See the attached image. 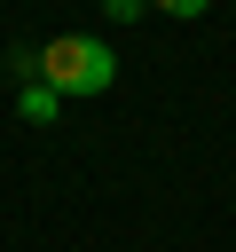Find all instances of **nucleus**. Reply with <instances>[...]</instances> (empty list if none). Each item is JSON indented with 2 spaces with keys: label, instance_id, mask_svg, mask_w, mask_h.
<instances>
[{
  "label": "nucleus",
  "instance_id": "f257e3e1",
  "mask_svg": "<svg viewBox=\"0 0 236 252\" xmlns=\"http://www.w3.org/2000/svg\"><path fill=\"white\" fill-rule=\"evenodd\" d=\"M39 79H47L55 94H110L118 55H110V39L63 32V39H47V47H39Z\"/></svg>",
  "mask_w": 236,
  "mask_h": 252
},
{
  "label": "nucleus",
  "instance_id": "f03ea898",
  "mask_svg": "<svg viewBox=\"0 0 236 252\" xmlns=\"http://www.w3.org/2000/svg\"><path fill=\"white\" fill-rule=\"evenodd\" d=\"M55 110H63V94H55L47 79H31V87H24V118H55Z\"/></svg>",
  "mask_w": 236,
  "mask_h": 252
},
{
  "label": "nucleus",
  "instance_id": "7ed1b4c3",
  "mask_svg": "<svg viewBox=\"0 0 236 252\" xmlns=\"http://www.w3.org/2000/svg\"><path fill=\"white\" fill-rule=\"evenodd\" d=\"M142 8H149V0H102V16H110V24H134Z\"/></svg>",
  "mask_w": 236,
  "mask_h": 252
},
{
  "label": "nucleus",
  "instance_id": "20e7f679",
  "mask_svg": "<svg viewBox=\"0 0 236 252\" xmlns=\"http://www.w3.org/2000/svg\"><path fill=\"white\" fill-rule=\"evenodd\" d=\"M149 8H165V16H181V24H189V16H205L212 0H149Z\"/></svg>",
  "mask_w": 236,
  "mask_h": 252
}]
</instances>
